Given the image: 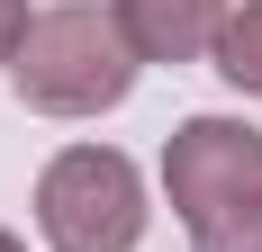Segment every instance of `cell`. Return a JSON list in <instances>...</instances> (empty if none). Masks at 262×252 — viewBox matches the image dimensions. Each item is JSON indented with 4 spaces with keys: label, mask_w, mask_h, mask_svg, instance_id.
I'll use <instances>...</instances> for the list:
<instances>
[{
    "label": "cell",
    "mask_w": 262,
    "mask_h": 252,
    "mask_svg": "<svg viewBox=\"0 0 262 252\" xmlns=\"http://www.w3.org/2000/svg\"><path fill=\"white\" fill-rule=\"evenodd\" d=\"M9 81H18V99L36 117H100V108H118L136 90V45L118 36L108 9L54 0V9L27 18L18 54H9Z\"/></svg>",
    "instance_id": "obj_1"
},
{
    "label": "cell",
    "mask_w": 262,
    "mask_h": 252,
    "mask_svg": "<svg viewBox=\"0 0 262 252\" xmlns=\"http://www.w3.org/2000/svg\"><path fill=\"white\" fill-rule=\"evenodd\" d=\"M145 171L118 144H63L36 180V234L54 252H136L145 243Z\"/></svg>",
    "instance_id": "obj_2"
},
{
    "label": "cell",
    "mask_w": 262,
    "mask_h": 252,
    "mask_svg": "<svg viewBox=\"0 0 262 252\" xmlns=\"http://www.w3.org/2000/svg\"><path fill=\"white\" fill-rule=\"evenodd\" d=\"M163 198L190 234L217 225L226 207L262 198V126L244 117H190L172 144H163Z\"/></svg>",
    "instance_id": "obj_3"
},
{
    "label": "cell",
    "mask_w": 262,
    "mask_h": 252,
    "mask_svg": "<svg viewBox=\"0 0 262 252\" xmlns=\"http://www.w3.org/2000/svg\"><path fill=\"white\" fill-rule=\"evenodd\" d=\"M226 9L235 0H108V18L136 45V63H199V54H217Z\"/></svg>",
    "instance_id": "obj_4"
},
{
    "label": "cell",
    "mask_w": 262,
    "mask_h": 252,
    "mask_svg": "<svg viewBox=\"0 0 262 252\" xmlns=\"http://www.w3.org/2000/svg\"><path fill=\"white\" fill-rule=\"evenodd\" d=\"M217 72L235 81L244 99H262V0L226 9V36H217Z\"/></svg>",
    "instance_id": "obj_5"
},
{
    "label": "cell",
    "mask_w": 262,
    "mask_h": 252,
    "mask_svg": "<svg viewBox=\"0 0 262 252\" xmlns=\"http://www.w3.org/2000/svg\"><path fill=\"white\" fill-rule=\"evenodd\" d=\"M190 252H262V198H253V207H226L217 225H199Z\"/></svg>",
    "instance_id": "obj_6"
},
{
    "label": "cell",
    "mask_w": 262,
    "mask_h": 252,
    "mask_svg": "<svg viewBox=\"0 0 262 252\" xmlns=\"http://www.w3.org/2000/svg\"><path fill=\"white\" fill-rule=\"evenodd\" d=\"M27 18H36V9H27V0H0V63H9V54H18V36H27Z\"/></svg>",
    "instance_id": "obj_7"
},
{
    "label": "cell",
    "mask_w": 262,
    "mask_h": 252,
    "mask_svg": "<svg viewBox=\"0 0 262 252\" xmlns=\"http://www.w3.org/2000/svg\"><path fill=\"white\" fill-rule=\"evenodd\" d=\"M0 252H27V243H18V234H9V225H0Z\"/></svg>",
    "instance_id": "obj_8"
}]
</instances>
